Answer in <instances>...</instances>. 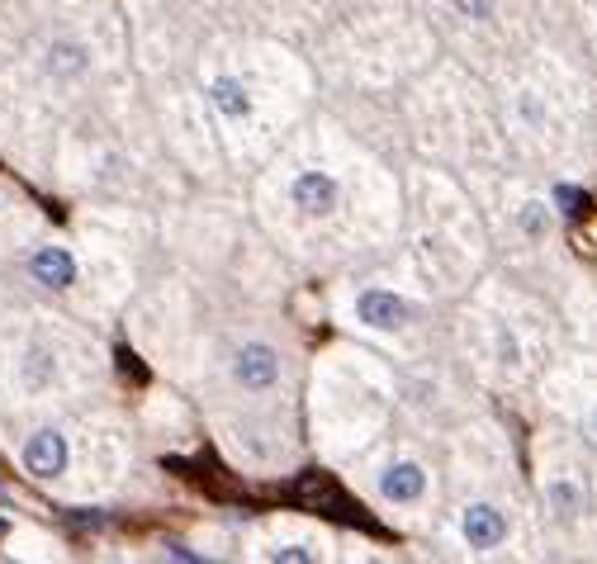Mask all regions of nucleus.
I'll use <instances>...</instances> for the list:
<instances>
[{
	"label": "nucleus",
	"instance_id": "f257e3e1",
	"mask_svg": "<svg viewBox=\"0 0 597 564\" xmlns=\"http://www.w3.org/2000/svg\"><path fill=\"white\" fill-rule=\"evenodd\" d=\"M233 375H237V384H242V389H252V394L271 389V384L280 380V356H275V346H266V342H247L242 351H237Z\"/></svg>",
	"mask_w": 597,
	"mask_h": 564
},
{
	"label": "nucleus",
	"instance_id": "f03ea898",
	"mask_svg": "<svg viewBox=\"0 0 597 564\" xmlns=\"http://www.w3.org/2000/svg\"><path fill=\"white\" fill-rule=\"evenodd\" d=\"M24 465H29V474H43V479H53V474H62V465H67V441H62V432H34L29 437V446H24Z\"/></svg>",
	"mask_w": 597,
	"mask_h": 564
},
{
	"label": "nucleus",
	"instance_id": "7ed1b4c3",
	"mask_svg": "<svg viewBox=\"0 0 597 564\" xmlns=\"http://www.w3.org/2000/svg\"><path fill=\"white\" fill-rule=\"evenodd\" d=\"M356 313H361V323H370V328H403V323H408L403 299H394V294H384V290L361 294V299H356Z\"/></svg>",
	"mask_w": 597,
	"mask_h": 564
},
{
	"label": "nucleus",
	"instance_id": "20e7f679",
	"mask_svg": "<svg viewBox=\"0 0 597 564\" xmlns=\"http://www.w3.org/2000/svg\"><path fill=\"white\" fill-rule=\"evenodd\" d=\"M465 536H470V546L474 550H489L498 546L507 536V522H503V512L489 508V503H474L470 512H465Z\"/></svg>",
	"mask_w": 597,
	"mask_h": 564
},
{
	"label": "nucleus",
	"instance_id": "39448f33",
	"mask_svg": "<svg viewBox=\"0 0 597 564\" xmlns=\"http://www.w3.org/2000/svg\"><path fill=\"white\" fill-rule=\"evenodd\" d=\"M294 204L308 209V214H327V209L337 204V181L323 176V171H304V176L294 181Z\"/></svg>",
	"mask_w": 597,
	"mask_h": 564
},
{
	"label": "nucleus",
	"instance_id": "423d86ee",
	"mask_svg": "<svg viewBox=\"0 0 597 564\" xmlns=\"http://www.w3.org/2000/svg\"><path fill=\"white\" fill-rule=\"evenodd\" d=\"M380 489H384V498H394V503H413V498H422L427 479H422L417 465H389L380 479Z\"/></svg>",
	"mask_w": 597,
	"mask_h": 564
},
{
	"label": "nucleus",
	"instance_id": "0eeeda50",
	"mask_svg": "<svg viewBox=\"0 0 597 564\" xmlns=\"http://www.w3.org/2000/svg\"><path fill=\"white\" fill-rule=\"evenodd\" d=\"M34 275L43 280V285H53V290H67L72 285V275H76V266H72V256L67 252H57V247H43V252H34Z\"/></svg>",
	"mask_w": 597,
	"mask_h": 564
},
{
	"label": "nucleus",
	"instance_id": "6e6552de",
	"mask_svg": "<svg viewBox=\"0 0 597 564\" xmlns=\"http://www.w3.org/2000/svg\"><path fill=\"white\" fill-rule=\"evenodd\" d=\"M294 493H299L304 503H313V508H323V503H337V484H332L327 474H304V479L294 484Z\"/></svg>",
	"mask_w": 597,
	"mask_h": 564
},
{
	"label": "nucleus",
	"instance_id": "1a4fd4ad",
	"mask_svg": "<svg viewBox=\"0 0 597 564\" xmlns=\"http://www.w3.org/2000/svg\"><path fill=\"white\" fill-rule=\"evenodd\" d=\"M214 105H218L223 114H247V110H252L237 81H214Z\"/></svg>",
	"mask_w": 597,
	"mask_h": 564
},
{
	"label": "nucleus",
	"instance_id": "9d476101",
	"mask_svg": "<svg viewBox=\"0 0 597 564\" xmlns=\"http://www.w3.org/2000/svg\"><path fill=\"white\" fill-rule=\"evenodd\" d=\"M455 10H460L465 19H489L493 0H455Z\"/></svg>",
	"mask_w": 597,
	"mask_h": 564
}]
</instances>
